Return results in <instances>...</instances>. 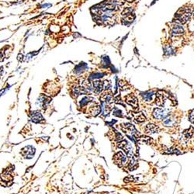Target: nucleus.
Masks as SVG:
<instances>
[{"mask_svg":"<svg viewBox=\"0 0 194 194\" xmlns=\"http://www.w3.org/2000/svg\"><path fill=\"white\" fill-rule=\"evenodd\" d=\"M191 11L192 9H189L188 8H181L176 14V20L182 24H184L190 19Z\"/></svg>","mask_w":194,"mask_h":194,"instance_id":"f257e3e1","label":"nucleus"},{"mask_svg":"<svg viewBox=\"0 0 194 194\" xmlns=\"http://www.w3.org/2000/svg\"><path fill=\"white\" fill-rule=\"evenodd\" d=\"M168 111L166 109L156 108L153 112V117L157 120H163L168 116Z\"/></svg>","mask_w":194,"mask_h":194,"instance_id":"f03ea898","label":"nucleus"},{"mask_svg":"<svg viewBox=\"0 0 194 194\" xmlns=\"http://www.w3.org/2000/svg\"><path fill=\"white\" fill-rule=\"evenodd\" d=\"M125 100L129 105L133 106L134 108H137V106H138L137 99L135 96L132 95V94H130V95L127 96L125 97Z\"/></svg>","mask_w":194,"mask_h":194,"instance_id":"7ed1b4c3","label":"nucleus"},{"mask_svg":"<svg viewBox=\"0 0 194 194\" xmlns=\"http://www.w3.org/2000/svg\"><path fill=\"white\" fill-rule=\"evenodd\" d=\"M184 33V30H183V27H181L179 25H174L172 26V30H171V33H172V36H180L182 34H183Z\"/></svg>","mask_w":194,"mask_h":194,"instance_id":"20e7f679","label":"nucleus"},{"mask_svg":"<svg viewBox=\"0 0 194 194\" xmlns=\"http://www.w3.org/2000/svg\"><path fill=\"white\" fill-rule=\"evenodd\" d=\"M114 161L116 164L119 165L120 166H121L126 161V157L122 154V152H118L114 156Z\"/></svg>","mask_w":194,"mask_h":194,"instance_id":"39448f33","label":"nucleus"},{"mask_svg":"<svg viewBox=\"0 0 194 194\" xmlns=\"http://www.w3.org/2000/svg\"><path fill=\"white\" fill-rule=\"evenodd\" d=\"M146 134H154V133H157L159 130V128L158 126L154 125V124H148L144 128Z\"/></svg>","mask_w":194,"mask_h":194,"instance_id":"423d86ee","label":"nucleus"},{"mask_svg":"<svg viewBox=\"0 0 194 194\" xmlns=\"http://www.w3.org/2000/svg\"><path fill=\"white\" fill-rule=\"evenodd\" d=\"M166 100V96L164 94L161 93H159L156 95V103L158 104V106H162L165 103Z\"/></svg>","mask_w":194,"mask_h":194,"instance_id":"0eeeda50","label":"nucleus"},{"mask_svg":"<svg viewBox=\"0 0 194 194\" xmlns=\"http://www.w3.org/2000/svg\"><path fill=\"white\" fill-rule=\"evenodd\" d=\"M164 124L168 126V127H172V126L176 124V119L172 118V117H168L167 119L165 120Z\"/></svg>","mask_w":194,"mask_h":194,"instance_id":"6e6552de","label":"nucleus"},{"mask_svg":"<svg viewBox=\"0 0 194 194\" xmlns=\"http://www.w3.org/2000/svg\"><path fill=\"white\" fill-rule=\"evenodd\" d=\"M40 120H43V117H42L40 113H34L33 114V117H32V120L33 122L38 123V122L40 121Z\"/></svg>","mask_w":194,"mask_h":194,"instance_id":"1a4fd4ad","label":"nucleus"},{"mask_svg":"<svg viewBox=\"0 0 194 194\" xmlns=\"http://www.w3.org/2000/svg\"><path fill=\"white\" fill-rule=\"evenodd\" d=\"M143 96L144 99L145 100L146 102H150L152 101V96H153V92H148V93H144Z\"/></svg>","mask_w":194,"mask_h":194,"instance_id":"9d476101","label":"nucleus"},{"mask_svg":"<svg viewBox=\"0 0 194 194\" xmlns=\"http://www.w3.org/2000/svg\"><path fill=\"white\" fill-rule=\"evenodd\" d=\"M136 120H137V122H140V123H141V122H143L145 120L146 117L144 116V114L142 113H140L139 115H137V117H136Z\"/></svg>","mask_w":194,"mask_h":194,"instance_id":"9b49d317","label":"nucleus"},{"mask_svg":"<svg viewBox=\"0 0 194 194\" xmlns=\"http://www.w3.org/2000/svg\"><path fill=\"white\" fill-rule=\"evenodd\" d=\"M189 118H190V122H192L193 124H194V109L190 111V113L189 115Z\"/></svg>","mask_w":194,"mask_h":194,"instance_id":"f8f14e48","label":"nucleus"},{"mask_svg":"<svg viewBox=\"0 0 194 194\" xmlns=\"http://www.w3.org/2000/svg\"><path fill=\"white\" fill-rule=\"evenodd\" d=\"M0 74H1V71H0Z\"/></svg>","mask_w":194,"mask_h":194,"instance_id":"ddd939ff","label":"nucleus"},{"mask_svg":"<svg viewBox=\"0 0 194 194\" xmlns=\"http://www.w3.org/2000/svg\"><path fill=\"white\" fill-rule=\"evenodd\" d=\"M193 17H194V15H193Z\"/></svg>","mask_w":194,"mask_h":194,"instance_id":"4468645a","label":"nucleus"}]
</instances>
